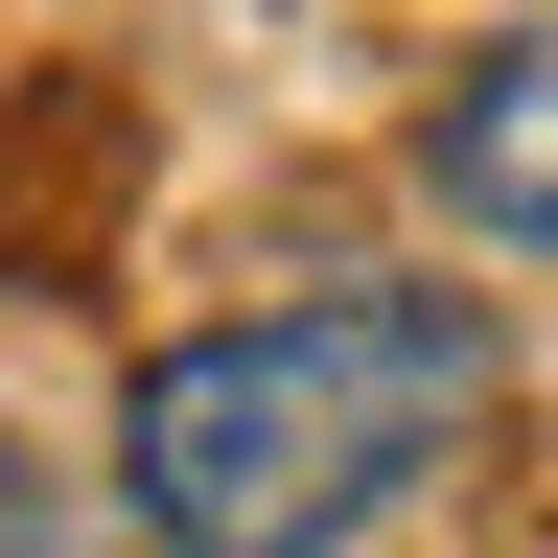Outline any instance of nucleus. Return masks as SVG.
<instances>
[{
  "label": "nucleus",
  "mask_w": 558,
  "mask_h": 558,
  "mask_svg": "<svg viewBox=\"0 0 558 558\" xmlns=\"http://www.w3.org/2000/svg\"><path fill=\"white\" fill-rule=\"evenodd\" d=\"M465 418H488V326L442 279H349V303H256V326L140 349L117 488H140L163 558H326V535H373Z\"/></svg>",
  "instance_id": "1"
},
{
  "label": "nucleus",
  "mask_w": 558,
  "mask_h": 558,
  "mask_svg": "<svg viewBox=\"0 0 558 558\" xmlns=\"http://www.w3.org/2000/svg\"><path fill=\"white\" fill-rule=\"evenodd\" d=\"M418 163H442V209H465V233L558 256V47H488L465 94H442V140H418Z\"/></svg>",
  "instance_id": "2"
},
{
  "label": "nucleus",
  "mask_w": 558,
  "mask_h": 558,
  "mask_svg": "<svg viewBox=\"0 0 558 558\" xmlns=\"http://www.w3.org/2000/svg\"><path fill=\"white\" fill-rule=\"evenodd\" d=\"M0 558H70V488H47L24 442H0Z\"/></svg>",
  "instance_id": "3"
}]
</instances>
